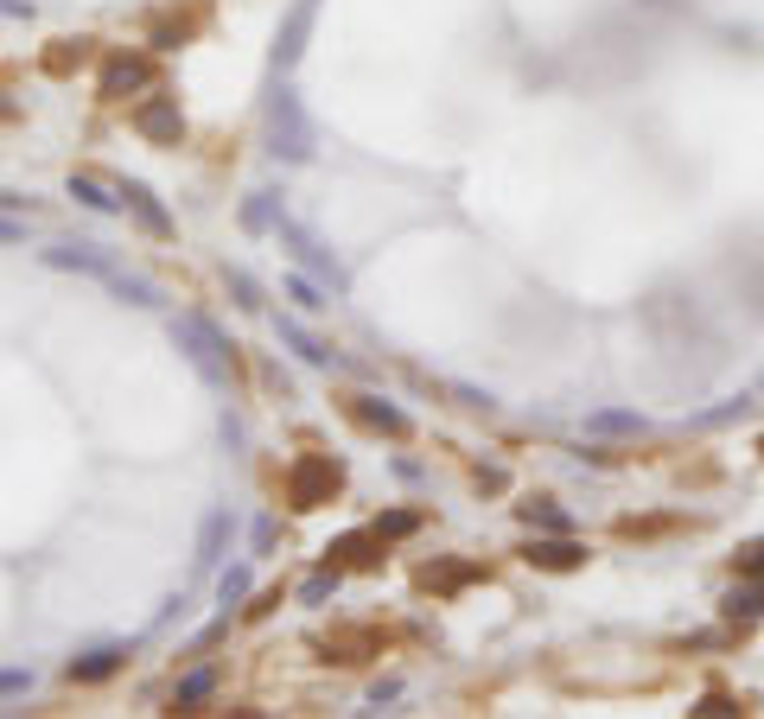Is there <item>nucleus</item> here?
Here are the masks:
<instances>
[{"label":"nucleus","mask_w":764,"mask_h":719,"mask_svg":"<svg viewBox=\"0 0 764 719\" xmlns=\"http://www.w3.org/2000/svg\"><path fill=\"white\" fill-rule=\"evenodd\" d=\"M338 478H344L338 459H300V465H293V478H287V503H293V510H319V503L338 490Z\"/></svg>","instance_id":"f257e3e1"},{"label":"nucleus","mask_w":764,"mask_h":719,"mask_svg":"<svg viewBox=\"0 0 764 719\" xmlns=\"http://www.w3.org/2000/svg\"><path fill=\"white\" fill-rule=\"evenodd\" d=\"M268 140H274V153H287V160H306L312 134H306L300 102H293V96H274V102H268Z\"/></svg>","instance_id":"f03ea898"},{"label":"nucleus","mask_w":764,"mask_h":719,"mask_svg":"<svg viewBox=\"0 0 764 719\" xmlns=\"http://www.w3.org/2000/svg\"><path fill=\"white\" fill-rule=\"evenodd\" d=\"M179 338L191 344V363H198V370L211 376V382H223V344H217V331L185 312V319H179Z\"/></svg>","instance_id":"7ed1b4c3"},{"label":"nucleus","mask_w":764,"mask_h":719,"mask_svg":"<svg viewBox=\"0 0 764 719\" xmlns=\"http://www.w3.org/2000/svg\"><path fill=\"white\" fill-rule=\"evenodd\" d=\"M134 128H141L147 140H179L185 134V115H179V102H172V96H153V102L134 109Z\"/></svg>","instance_id":"20e7f679"},{"label":"nucleus","mask_w":764,"mask_h":719,"mask_svg":"<svg viewBox=\"0 0 764 719\" xmlns=\"http://www.w3.org/2000/svg\"><path fill=\"white\" fill-rule=\"evenodd\" d=\"M147 77H153L147 58H109L102 64V96H128L134 83H147Z\"/></svg>","instance_id":"39448f33"},{"label":"nucleus","mask_w":764,"mask_h":719,"mask_svg":"<svg viewBox=\"0 0 764 719\" xmlns=\"http://www.w3.org/2000/svg\"><path fill=\"white\" fill-rule=\"evenodd\" d=\"M121 198L134 204V217H141L153 236H172V217H166L160 204H153V191H147V185H134V179H128V185H121Z\"/></svg>","instance_id":"423d86ee"},{"label":"nucleus","mask_w":764,"mask_h":719,"mask_svg":"<svg viewBox=\"0 0 764 719\" xmlns=\"http://www.w3.org/2000/svg\"><path fill=\"white\" fill-rule=\"evenodd\" d=\"M51 268H90V274H109V261H102L96 249H45Z\"/></svg>","instance_id":"0eeeda50"},{"label":"nucleus","mask_w":764,"mask_h":719,"mask_svg":"<svg viewBox=\"0 0 764 719\" xmlns=\"http://www.w3.org/2000/svg\"><path fill=\"white\" fill-rule=\"evenodd\" d=\"M529 560H542V567H580V548L573 541H542V548H529Z\"/></svg>","instance_id":"6e6552de"},{"label":"nucleus","mask_w":764,"mask_h":719,"mask_svg":"<svg viewBox=\"0 0 764 719\" xmlns=\"http://www.w3.org/2000/svg\"><path fill=\"white\" fill-rule=\"evenodd\" d=\"M115 662H121V650H90L83 662H71V675H77V681H102Z\"/></svg>","instance_id":"1a4fd4ad"},{"label":"nucleus","mask_w":764,"mask_h":719,"mask_svg":"<svg viewBox=\"0 0 764 719\" xmlns=\"http://www.w3.org/2000/svg\"><path fill=\"white\" fill-rule=\"evenodd\" d=\"M281 338H287L293 350H300V357H306V363H332V350H325L319 338H306V331H300V325H281Z\"/></svg>","instance_id":"9d476101"},{"label":"nucleus","mask_w":764,"mask_h":719,"mask_svg":"<svg viewBox=\"0 0 764 719\" xmlns=\"http://www.w3.org/2000/svg\"><path fill=\"white\" fill-rule=\"evenodd\" d=\"M363 420H370V427H382V433H395V440L408 433V420L395 414V408H382V401H363Z\"/></svg>","instance_id":"9b49d317"},{"label":"nucleus","mask_w":764,"mask_h":719,"mask_svg":"<svg viewBox=\"0 0 764 719\" xmlns=\"http://www.w3.org/2000/svg\"><path fill=\"white\" fill-rule=\"evenodd\" d=\"M223 535H230V516H223V510H217L211 522H204V554H198V560H204V567H211V560H217V548H223Z\"/></svg>","instance_id":"f8f14e48"},{"label":"nucleus","mask_w":764,"mask_h":719,"mask_svg":"<svg viewBox=\"0 0 764 719\" xmlns=\"http://www.w3.org/2000/svg\"><path fill=\"white\" fill-rule=\"evenodd\" d=\"M102 280H109V287H115V293H128V300H134V306H153V287H147V280H128V274H115V268H109V274H102Z\"/></svg>","instance_id":"ddd939ff"},{"label":"nucleus","mask_w":764,"mask_h":719,"mask_svg":"<svg viewBox=\"0 0 764 719\" xmlns=\"http://www.w3.org/2000/svg\"><path fill=\"white\" fill-rule=\"evenodd\" d=\"M71 198H83L90 210H121L115 198H102V185H96V179H71Z\"/></svg>","instance_id":"4468645a"},{"label":"nucleus","mask_w":764,"mask_h":719,"mask_svg":"<svg viewBox=\"0 0 764 719\" xmlns=\"http://www.w3.org/2000/svg\"><path fill=\"white\" fill-rule=\"evenodd\" d=\"M287 293H293V306H306V312H319V306H325V300H319V287H312L306 274H293V280H287Z\"/></svg>","instance_id":"2eb2a0df"},{"label":"nucleus","mask_w":764,"mask_h":719,"mask_svg":"<svg viewBox=\"0 0 764 719\" xmlns=\"http://www.w3.org/2000/svg\"><path fill=\"white\" fill-rule=\"evenodd\" d=\"M217 592H223V605H236L242 592H249V573H242V567H230V573L217 580Z\"/></svg>","instance_id":"dca6fc26"},{"label":"nucleus","mask_w":764,"mask_h":719,"mask_svg":"<svg viewBox=\"0 0 764 719\" xmlns=\"http://www.w3.org/2000/svg\"><path fill=\"white\" fill-rule=\"evenodd\" d=\"M739 573H745V580H764V541H752V548H739Z\"/></svg>","instance_id":"f3484780"},{"label":"nucleus","mask_w":764,"mask_h":719,"mask_svg":"<svg viewBox=\"0 0 764 719\" xmlns=\"http://www.w3.org/2000/svg\"><path fill=\"white\" fill-rule=\"evenodd\" d=\"M332 586H338V573H312V580L300 586V599H306V605H319V599H325Z\"/></svg>","instance_id":"a211bd4d"},{"label":"nucleus","mask_w":764,"mask_h":719,"mask_svg":"<svg viewBox=\"0 0 764 719\" xmlns=\"http://www.w3.org/2000/svg\"><path fill=\"white\" fill-rule=\"evenodd\" d=\"M204 694H211V675H191L185 688H179V700H172V707H191V700H204Z\"/></svg>","instance_id":"6ab92c4d"},{"label":"nucleus","mask_w":764,"mask_h":719,"mask_svg":"<svg viewBox=\"0 0 764 719\" xmlns=\"http://www.w3.org/2000/svg\"><path fill=\"white\" fill-rule=\"evenodd\" d=\"M523 522H542V529H567V516H554V510H535V503H523Z\"/></svg>","instance_id":"aec40b11"},{"label":"nucleus","mask_w":764,"mask_h":719,"mask_svg":"<svg viewBox=\"0 0 764 719\" xmlns=\"http://www.w3.org/2000/svg\"><path fill=\"white\" fill-rule=\"evenodd\" d=\"M230 287H236L242 306H262V300H255V280H249V274H230Z\"/></svg>","instance_id":"412c9836"},{"label":"nucleus","mask_w":764,"mask_h":719,"mask_svg":"<svg viewBox=\"0 0 764 719\" xmlns=\"http://www.w3.org/2000/svg\"><path fill=\"white\" fill-rule=\"evenodd\" d=\"M0 242H26V223H13V217H0Z\"/></svg>","instance_id":"4be33fe9"},{"label":"nucleus","mask_w":764,"mask_h":719,"mask_svg":"<svg viewBox=\"0 0 764 719\" xmlns=\"http://www.w3.org/2000/svg\"><path fill=\"white\" fill-rule=\"evenodd\" d=\"M26 688V675H0V694H20Z\"/></svg>","instance_id":"5701e85b"}]
</instances>
